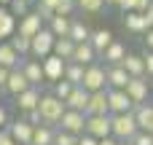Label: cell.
<instances>
[{
	"label": "cell",
	"instance_id": "6da1fadb",
	"mask_svg": "<svg viewBox=\"0 0 153 145\" xmlns=\"http://www.w3.org/2000/svg\"><path fill=\"white\" fill-rule=\"evenodd\" d=\"M38 110H40V116H43V121H46L48 126H56V124L62 121L65 110H67V102H65V100H59L56 94H43V97H40Z\"/></svg>",
	"mask_w": 153,
	"mask_h": 145
},
{
	"label": "cell",
	"instance_id": "7a4b0ae2",
	"mask_svg": "<svg viewBox=\"0 0 153 145\" xmlns=\"http://www.w3.org/2000/svg\"><path fill=\"white\" fill-rule=\"evenodd\" d=\"M113 116V113H110ZM140 132L137 126V118H134V110L129 113H116L113 116V137L121 140V143H132V137Z\"/></svg>",
	"mask_w": 153,
	"mask_h": 145
},
{
	"label": "cell",
	"instance_id": "3957f363",
	"mask_svg": "<svg viewBox=\"0 0 153 145\" xmlns=\"http://www.w3.org/2000/svg\"><path fill=\"white\" fill-rule=\"evenodd\" d=\"M54 43H56V35L51 32V27H43V30L32 38V51H30V57L46 59L48 54H54Z\"/></svg>",
	"mask_w": 153,
	"mask_h": 145
},
{
	"label": "cell",
	"instance_id": "277c9868",
	"mask_svg": "<svg viewBox=\"0 0 153 145\" xmlns=\"http://www.w3.org/2000/svg\"><path fill=\"white\" fill-rule=\"evenodd\" d=\"M83 89L89 91H100V89H108V67L102 65H86V75H83Z\"/></svg>",
	"mask_w": 153,
	"mask_h": 145
},
{
	"label": "cell",
	"instance_id": "5b68a950",
	"mask_svg": "<svg viewBox=\"0 0 153 145\" xmlns=\"http://www.w3.org/2000/svg\"><path fill=\"white\" fill-rule=\"evenodd\" d=\"M86 132L94 135L97 140L102 137H110L113 135V116H86Z\"/></svg>",
	"mask_w": 153,
	"mask_h": 145
},
{
	"label": "cell",
	"instance_id": "8992f818",
	"mask_svg": "<svg viewBox=\"0 0 153 145\" xmlns=\"http://www.w3.org/2000/svg\"><path fill=\"white\" fill-rule=\"evenodd\" d=\"M43 62V73H46V81H51V83H56V81H62L65 78V67H67V59H62L59 54H48L46 59H40Z\"/></svg>",
	"mask_w": 153,
	"mask_h": 145
},
{
	"label": "cell",
	"instance_id": "52a82bcc",
	"mask_svg": "<svg viewBox=\"0 0 153 145\" xmlns=\"http://www.w3.org/2000/svg\"><path fill=\"white\" fill-rule=\"evenodd\" d=\"M59 129L73 132V135H83V132H86V113L67 108V110H65V116H62V121H59Z\"/></svg>",
	"mask_w": 153,
	"mask_h": 145
},
{
	"label": "cell",
	"instance_id": "ba28073f",
	"mask_svg": "<svg viewBox=\"0 0 153 145\" xmlns=\"http://www.w3.org/2000/svg\"><path fill=\"white\" fill-rule=\"evenodd\" d=\"M108 100H110V113H129L134 110V100L126 94V89H108Z\"/></svg>",
	"mask_w": 153,
	"mask_h": 145
},
{
	"label": "cell",
	"instance_id": "9c48e42d",
	"mask_svg": "<svg viewBox=\"0 0 153 145\" xmlns=\"http://www.w3.org/2000/svg\"><path fill=\"white\" fill-rule=\"evenodd\" d=\"M40 30H43V16H40L38 11L24 13V16L19 19V24H16V32H19V35H27V38H35Z\"/></svg>",
	"mask_w": 153,
	"mask_h": 145
},
{
	"label": "cell",
	"instance_id": "30bf717a",
	"mask_svg": "<svg viewBox=\"0 0 153 145\" xmlns=\"http://www.w3.org/2000/svg\"><path fill=\"white\" fill-rule=\"evenodd\" d=\"M30 86H32V83H30V78L24 75V70H22V65H19V67H13V70H11V78H8V83L3 86V91H5V94H11V97H19V94H22V91H27Z\"/></svg>",
	"mask_w": 153,
	"mask_h": 145
},
{
	"label": "cell",
	"instance_id": "8fae6325",
	"mask_svg": "<svg viewBox=\"0 0 153 145\" xmlns=\"http://www.w3.org/2000/svg\"><path fill=\"white\" fill-rule=\"evenodd\" d=\"M126 94L134 100V105L145 102L148 94H151V83H148V75H132V81L126 83Z\"/></svg>",
	"mask_w": 153,
	"mask_h": 145
},
{
	"label": "cell",
	"instance_id": "7c38bea8",
	"mask_svg": "<svg viewBox=\"0 0 153 145\" xmlns=\"http://www.w3.org/2000/svg\"><path fill=\"white\" fill-rule=\"evenodd\" d=\"M108 113H110V100H108V89L91 91V100H89L86 116H108Z\"/></svg>",
	"mask_w": 153,
	"mask_h": 145
},
{
	"label": "cell",
	"instance_id": "4fadbf2b",
	"mask_svg": "<svg viewBox=\"0 0 153 145\" xmlns=\"http://www.w3.org/2000/svg\"><path fill=\"white\" fill-rule=\"evenodd\" d=\"M8 132H11V137L16 140V145H32V135H35V126H32L27 118H22V121L11 124V126H8Z\"/></svg>",
	"mask_w": 153,
	"mask_h": 145
},
{
	"label": "cell",
	"instance_id": "5bb4252c",
	"mask_svg": "<svg viewBox=\"0 0 153 145\" xmlns=\"http://www.w3.org/2000/svg\"><path fill=\"white\" fill-rule=\"evenodd\" d=\"M22 70H24V75L30 78V83L32 86H40V83H46V73H43V62L40 59H22Z\"/></svg>",
	"mask_w": 153,
	"mask_h": 145
},
{
	"label": "cell",
	"instance_id": "9a60e30c",
	"mask_svg": "<svg viewBox=\"0 0 153 145\" xmlns=\"http://www.w3.org/2000/svg\"><path fill=\"white\" fill-rule=\"evenodd\" d=\"M40 97H43L40 89H38V86H30L27 91H22V94L13 97V100H16V108H19L22 113H30V110H35V108L40 105Z\"/></svg>",
	"mask_w": 153,
	"mask_h": 145
},
{
	"label": "cell",
	"instance_id": "2e32d148",
	"mask_svg": "<svg viewBox=\"0 0 153 145\" xmlns=\"http://www.w3.org/2000/svg\"><path fill=\"white\" fill-rule=\"evenodd\" d=\"M124 16V27L129 30V32H148L151 30V24H148V19H145V13H140V11H126V13H121Z\"/></svg>",
	"mask_w": 153,
	"mask_h": 145
},
{
	"label": "cell",
	"instance_id": "e0dca14e",
	"mask_svg": "<svg viewBox=\"0 0 153 145\" xmlns=\"http://www.w3.org/2000/svg\"><path fill=\"white\" fill-rule=\"evenodd\" d=\"M16 24H19V19L11 13V8L8 5H0V43L8 40L16 32Z\"/></svg>",
	"mask_w": 153,
	"mask_h": 145
},
{
	"label": "cell",
	"instance_id": "ac0fdd59",
	"mask_svg": "<svg viewBox=\"0 0 153 145\" xmlns=\"http://www.w3.org/2000/svg\"><path fill=\"white\" fill-rule=\"evenodd\" d=\"M97 57H100L97 48L91 46V40H86V43H75V54H73L70 62H78V65H94Z\"/></svg>",
	"mask_w": 153,
	"mask_h": 145
},
{
	"label": "cell",
	"instance_id": "d6986e66",
	"mask_svg": "<svg viewBox=\"0 0 153 145\" xmlns=\"http://www.w3.org/2000/svg\"><path fill=\"white\" fill-rule=\"evenodd\" d=\"M129 81H132V75L121 65H108V89H126Z\"/></svg>",
	"mask_w": 153,
	"mask_h": 145
},
{
	"label": "cell",
	"instance_id": "ffe728a7",
	"mask_svg": "<svg viewBox=\"0 0 153 145\" xmlns=\"http://www.w3.org/2000/svg\"><path fill=\"white\" fill-rule=\"evenodd\" d=\"M89 100H91V91H89V89H83V86H75V89H73V94H70L65 102H67V108L86 113V108H89Z\"/></svg>",
	"mask_w": 153,
	"mask_h": 145
},
{
	"label": "cell",
	"instance_id": "44dd1931",
	"mask_svg": "<svg viewBox=\"0 0 153 145\" xmlns=\"http://www.w3.org/2000/svg\"><path fill=\"white\" fill-rule=\"evenodd\" d=\"M0 65H3V67H11V70L22 65V54L13 48L11 40H3V43H0Z\"/></svg>",
	"mask_w": 153,
	"mask_h": 145
},
{
	"label": "cell",
	"instance_id": "7402d4cb",
	"mask_svg": "<svg viewBox=\"0 0 153 145\" xmlns=\"http://www.w3.org/2000/svg\"><path fill=\"white\" fill-rule=\"evenodd\" d=\"M126 54H129V51H126V46H124L121 40H113V43H110V46H108L100 57L105 59V65H121Z\"/></svg>",
	"mask_w": 153,
	"mask_h": 145
},
{
	"label": "cell",
	"instance_id": "603a6c76",
	"mask_svg": "<svg viewBox=\"0 0 153 145\" xmlns=\"http://www.w3.org/2000/svg\"><path fill=\"white\" fill-rule=\"evenodd\" d=\"M134 118L143 132H153V105H148V102L134 105Z\"/></svg>",
	"mask_w": 153,
	"mask_h": 145
},
{
	"label": "cell",
	"instance_id": "cb8c5ba5",
	"mask_svg": "<svg viewBox=\"0 0 153 145\" xmlns=\"http://www.w3.org/2000/svg\"><path fill=\"white\" fill-rule=\"evenodd\" d=\"M121 67H124L129 75H148V73H145V57H143V54H126L124 62H121Z\"/></svg>",
	"mask_w": 153,
	"mask_h": 145
},
{
	"label": "cell",
	"instance_id": "d4e9b609",
	"mask_svg": "<svg viewBox=\"0 0 153 145\" xmlns=\"http://www.w3.org/2000/svg\"><path fill=\"white\" fill-rule=\"evenodd\" d=\"M54 140H56V132H54V126H48V124H40V126H35L32 145H54Z\"/></svg>",
	"mask_w": 153,
	"mask_h": 145
},
{
	"label": "cell",
	"instance_id": "484cf974",
	"mask_svg": "<svg viewBox=\"0 0 153 145\" xmlns=\"http://www.w3.org/2000/svg\"><path fill=\"white\" fill-rule=\"evenodd\" d=\"M48 27H51V32L56 35V38H67L70 35V27H73V16H54L51 22H48Z\"/></svg>",
	"mask_w": 153,
	"mask_h": 145
},
{
	"label": "cell",
	"instance_id": "4316f807",
	"mask_svg": "<svg viewBox=\"0 0 153 145\" xmlns=\"http://www.w3.org/2000/svg\"><path fill=\"white\" fill-rule=\"evenodd\" d=\"M113 40H116V38H113V32H110V30H105V27L91 32V46L97 48V54H102V51H105Z\"/></svg>",
	"mask_w": 153,
	"mask_h": 145
},
{
	"label": "cell",
	"instance_id": "83f0119b",
	"mask_svg": "<svg viewBox=\"0 0 153 145\" xmlns=\"http://www.w3.org/2000/svg\"><path fill=\"white\" fill-rule=\"evenodd\" d=\"M54 54H59L62 59H73V54H75V40L67 35V38H56V43H54Z\"/></svg>",
	"mask_w": 153,
	"mask_h": 145
},
{
	"label": "cell",
	"instance_id": "f1b7e54d",
	"mask_svg": "<svg viewBox=\"0 0 153 145\" xmlns=\"http://www.w3.org/2000/svg\"><path fill=\"white\" fill-rule=\"evenodd\" d=\"M83 75H86V65L67 62V67H65V78H67L73 86H81V83H83Z\"/></svg>",
	"mask_w": 153,
	"mask_h": 145
},
{
	"label": "cell",
	"instance_id": "f546056e",
	"mask_svg": "<svg viewBox=\"0 0 153 145\" xmlns=\"http://www.w3.org/2000/svg\"><path fill=\"white\" fill-rule=\"evenodd\" d=\"M70 38L75 40V43H86V40H91V30L81 22V19H73V27H70Z\"/></svg>",
	"mask_w": 153,
	"mask_h": 145
},
{
	"label": "cell",
	"instance_id": "4dcf8cb0",
	"mask_svg": "<svg viewBox=\"0 0 153 145\" xmlns=\"http://www.w3.org/2000/svg\"><path fill=\"white\" fill-rule=\"evenodd\" d=\"M11 43H13V48L22 54V57H30V51H32V38H27V35H19V32H13L11 38H8Z\"/></svg>",
	"mask_w": 153,
	"mask_h": 145
},
{
	"label": "cell",
	"instance_id": "1f68e13d",
	"mask_svg": "<svg viewBox=\"0 0 153 145\" xmlns=\"http://www.w3.org/2000/svg\"><path fill=\"white\" fill-rule=\"evenodd\" d=\"M105 5H108L105 0H78V8H81L83 13H100Z\"/></svg>",
	"mask_w": 153,
	"mask_h": 145
},
{
	"label": "cell",
	"instance_id": "d6a6232c",
	"mask_svg": "<svg viewBox=\"0 0 153 145\" xmlns=\"http://www.w3.org/2000/svg\"><path fill=\"white\" fill-rule=\"evenodd\" d=\"M73 89H75V86H73L67 78H62V81H56V83H54V94H56L59 100H67V97L73 94Z\"/></svg>",
	"mask_w": 153,
	"mask_h": 145
},
{
	"label": "cell",
	"instance_id": "836d02e7",
	"mask_svg": "<svg viewBox=\"0 0 153 145\" xmlns=\"http://www.w3.org/2000/svg\"><path fill=\"white\" fill-rule=\"evenodd\" d=\"M30 5H32L30 0H11V5H8V8H11V13H13L16 19H22L24 13H30V11H32Z\"/></svg>",
	"mask_w": 153,
	"mask_h": 145
},
{
	"label": "cell",
	"instance_id": "e575fe53",
	"mask_svg": "<svg viewBox=\"0 0 153 145\" xmlns=\"http://www.w3.org/2000/svg\"><path fill=\"white\" fill-rule=\"evenodd\" d=\"M78 140H81V135H73V132L59 129V132H56V140H54V145H78Z\"/></svg>",
	"mask_w": 153,
	"mask_h": 145
},
{
	"label": "cell",
	"instance_id": "d590c367",
	"mask_svg": "<svg viewBox=\"0 0 153 145\" xmlns=\"http://www.w3.org/2000/svg\"><path fill=\"white\" fill-rule=\"evenodd\" d=\"M35 11L43 16V22H51V19L56 16V8H54V5H46V3H40V0H35Z\"/></svg>",
	"mask_w": 153,
	"mask_h": 145
},
{
	"label": "cell",
	"instance_id": "8d00e7d4",
	"mask_svg": "<svg viewBox=\"0 0 153 145\" xmlns=\"http://www.w3.org/2000/svg\"><path fill=\"white\" fill-rule=\"evenodd\" d=\"M75 8H78V0H59L56 3V13L59 16H73Z\"/></svg>",
	"mask_w": 153,
	"mask_h": 145
},
{
	"label": "cell",
	"instance_id": "74e56055",
	"mask_svg": "<svg viewBox=\"0 0 153 145\" xmlns=\"http://www.w3.org/2000/svg\"><path fill=\"white\" fill-rule=\"evenodd\" d=\"M132 145H153V132H137L134 137H132Z\"/></svg>",
	"mask_w": 153,
	"mask_h": 145
},
{
	"label": "cell",
	"instance_id": "f35d334b",
	"mask_svg": "<svg viewBox=\"0 0 153 145\" xmlns=\"http://www.w3.org/2000/svg\"><path fill=\"white\" fill-rule=\"evenodd\" d=\"M24 118H27V121H30V124H32V126H40V124H46V121H43V116H40V110H38V108H35V110H30V113H24Z\"/></svg>",
	"mask_w": 153,
	"mask_h": 145
},
{
	"label": "cell",
	"instance_id": "ab89813d",
	"mask_svg": "<svg viewBox=\"0 0 153 145\" xmlns=\"http://www.w3.org/2000/svg\"><path fill=\"white\" fill-rule=\"evenodd\" d=\"M137 3H140V0H118L116 8H118L121 13H126V11H137Z\"/></svg>",
	"mask_w": 153,
	"mask_h": 145
},
{
	"label": "cell",
	"instance_id": "60d3db41",
	"mask_svg": "<svg viewBox=\"0 0 153 145\" xmlns=\"http://www.w3.org/2000/svg\"><path fill=\"white\" fill-rule=\"evenodd\" d=\"M143 57H145V73L153 78V51H151V48H145V54H143Z\"/></svg>",
	"mask_w": 153,
	"mask_h": 145
},
{
	"label": "cell",
	"instance_id": "b9f144b4",
	"mask_svg": "<svg viewBox=\"0 0 153 145\" xmlns=\"http://www.w3.org/2000/svg\"><path fill=\"white\" fill-rule=\"evenodd\" d=\"M78 145H100V140H97L94 135H89V132H83V135H81V140H78Z\"/></svg>",
	"mask_w": 153,
	"mask_h": 145
},
{
	"label": "cell",
	"instance_id": "7bdbcfd3",
	"mask_svg": "<svg viewBox=\"0 0 153 145\" xmlns=\"http://www.w3.org/2000/svg\"><path fill=\"white\" fill-rule=\"evenodd\" d=\"M0 145H16V140L11 137L8 129H0Z\"/></svg>",
	"mask_w": 153,
	"mask_h": 145
},
{
	"label": "cell",
	"instance_id": "ee69618b",
	"mask_svg": "<svg viewBox=\"0 0 153 145\" xmlns=\"http://www.w3.org/2000/svg\"><path fill=\"white\" fill-rule=\"evenodd\" d=\"M8 78H11V67H3V65H0V89L8 83Z\"/></svg>",
	"mask_w": 153,
	"mask_h": 145
},
{
	"label": "cell",
	"instance_id": "f6af8a7d",
	"mask_svg": "<svg viewBox=\"0 0 153 145\" xmlns=\"http://www.w3.org/2000/svg\"><path fill=\"white\" fill-rule=\"evenodd\" d=\"M5 124H8V110L0 105V129H5Z\"/></svg>",
	"mask_w": 153,
	"mask_h": 145
},
{
	"label": "cell",
	"instance_id": "bcb514c9",
	"mask_svg": "<svg viewBox=\"0 0 153 145\" xmlns=\"http://www.w3.org/2000/svg\"><path fill=\"white\" fill-rule=\"evenodd\" d=\"M100 145H121V140H116V137L110 135V137H102V140H100Z\"/></svg>",
	"mask_w": 153,
	"mask_h": 145
},
{
	"label": "cell",
	"instance_id": "7dc6e473",
	"mask_svg": "<svg viewBox=\"0 0 153 145\" xmlns=\"http://www.w3.org/2000/svg\"><path fill=\"white\" fill-rule=\"evenodd\" d=\"M145 48H151V51H153V27L145 32Z\"/></svg>",
	"mask_w": 153,
	"mask_h": 145
},
{
	"label": "cell",
	"instance_id": "c3c4849f",
	"mask_svg": "<svg viewBox=\"0 0 153 145\" xmlns=\"http://www.w3.org/2000/svg\"><path fill=\"white\" fill-rule=\"evenodd\" d=\"M40 3H46V5H54V8H56V3H59V0H40Z\"/></svg>",
	"mask_w": 153,
	"mask_h": 145
},
{
	"label": "cell",
	"instance_id": "681fc988",
	"mask_svg": "<svg viewBox=\"0 0 153 145\" xmlns=\"http://www.w3.org/2000/svg\"><path fill=\"white\" fill-rule=\"evenodd\" d=\"M105 3H108V5H118V0H105Z\"/></svg>",
	"mask_w": 153,
	"mask_h": 145
},
{
	"label": "cell",
	"instance_id": "f907efd6",
	"mask_svg": "<svg viewBox=\"0 0 153 145\" xmlns=\"http://www.w3.org/2000/svg\"><path fill=\"white\" fill-rule=\"evenodd\" d=\"M0 5H11V0H0Z\"/></svg>",
	"mask_w": 153,
	"mask_h": 145
},
{
	"label": "cell",
	"instance_id": "816d5d0a",
	"mask_svg": "<svg viewBox=\"0 0 153 145\" xmlns=\"http://www.w3.org/2000/svg\"><path fill=\"white\" fill-rule=\"evenodd\" d=\"M0 100H3V89H0Z\"/></svg>",
	"mask_w": 153,
	"mask_h": 145
},
{
	"label": "cell",
	"instance_id": "f5cc1de1",
	"mask_svg": "<svg viewBox=\"0 0 153 145\" xmlns=\"http://www.w3.org/2000/svg\"><path fill=\"white\" fill-rule=\"evenodd\" d=\"M30 3H35V0H30Z\"/></svg>",
	"mask_w": 153,
	"mask_h": 145
},
{
	"label": "cell",
	"instance_id": "db71d44e",
	"mask_svg": "<svg viewBox=\"0 0 153 145\" xmlns=\"http://www.w3.org/2000/svg\"><path fill=\"white\" fill-rule=\"evenodd\" d=\"M126 145H132V143H126Z\"/></svg>",
	"mask_w": 153,
	"mask_h": 145
}]
</instances>
